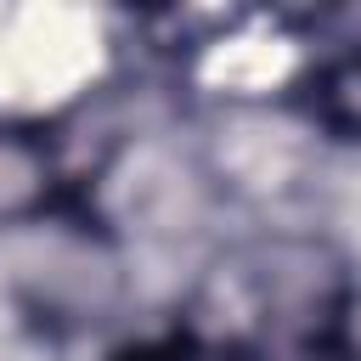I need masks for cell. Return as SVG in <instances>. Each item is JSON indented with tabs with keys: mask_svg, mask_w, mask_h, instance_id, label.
Wrapping results in <instances>:
<instances>
[{
	"mask_svg": "<svg viewBox=\"0 0 361 361\" xmlns=\"http://www.w3.org/2000/svg\"><path fill=\"white\" fill-rule=\"evenodd\" d=\"M62 158L28 124H0V226H34L62 203Z\"/></svg>",
	"mask_w": 361,
	"mask_h": 361,
	"instance_id": "2",
	"label": "cell"
},
{
	"mask_svg": "<svg viewBox=\"0 0 361 361\" xmlns=\"http://www.w3.org/2000/svg\"><path fill=\"white\" fill-rule=\"evenodd\" d=\"M124 361H254V350H243L237 338H214V333H164L135 344Z\"/></svg>",
	"mask_w": 361,
	"mask_h": 361,
	"instance_id": "4",
	"label": "cell"
},
{
	"mask_svg": "<svg viewBox=\"0 0 361 361\" xmlns=\"http://www.w3.org/2000/svg\"><path fill=\"white\" fill-rule=\"evenodd\" d=\"M254 299L265 310V327H276L288 344H327L344 327L350 305V271L333 259V248L310 237H282L254 265Z\"/></svg>",
	"mask_w": 361,
	"mask_h": 361,
	"instance_id": "1",
	"label": "cell"
},
{
	"mask_svg": "<svg viewBox=\"0 0 361 361\" xmlns=\"http://www.w3.org/2000/svg\"><path fill=\"white\" fill-rule=\"evenodd\" d=\"M310 118L333 141L361 147V45L333 56V62H322V73L310 85Z\"/></svg>",
	"mask_w": 361,
	"mask_h": 361,
	"instance_id": "3",
	"label": "cell"
}]
</instances>
